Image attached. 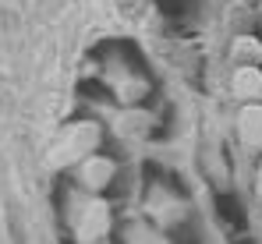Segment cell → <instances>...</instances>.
<instances>
[{"mask_svg":"<svg viewBox=\"0 0 262 244\" xmlns=\"http://www.w3.org/2000/svg\"><path fill=\"white\" fill-rule=\"evenodd\" d=\"M96 142H99V127H96V124H78V127H71V131L60 138L53 163L68 166V163H75V160H85L89 152L96 149Z\"/></svg>","mask_w":262,"mask_h":244,"instance_id":"cell-1","label":"cell"},{"mask_svg":"<svg viewBox=\"0 0 262 244\" xmlns=\"http://www.w3.org/2000/svg\"><path fill=\"white\" fill-rule=\"evenodd\" d=\"M110 234V209L106 202H89L85 205V216H82V223H78V237L82 241H103Z\"/></svg>","mask_w":262,"mask_h":244,"instance_id":"cell-2","label":"cell"},{"mask_svg":"<svg viewBox=\"0 0 262 244\" xmlns=\"http://www.w3.org/2000/svg\"><path fill=\"white\" fill-rule=\"evenodd\" d=\"M230 92L237 99H245V103L262 99V68L259 64H241L234 71V78H230Z\"/></svg>","mask_w":262,"mask_h":244,"instance_id":"cell-3","label":"cell"},{"mask_svg":"<svg viewBox=\"0 0 262 244\" xmlns=\"http://www.w3.org/2000/svg\"><path fill=\"white\" fill-rule=\"evenodd\" d=\"M110 177H114V163L103 160V156H92V152H89L85 160H82V166H78V181H82L85 188H92V191L106 188Z\"/></svg>","mask_w":262,"mask_h":244,"instance_id":"cell-4","label":"cell"},{"mask_svg":"<svg viewBox=\"0 0 262 244\" xmlns=\"http://www.w3.org/2000/svg\"><path fill=\"white\" fill-rule=\"evenodd\" d=\"M237 135L248 149H262V103H248L237 117Z\"/></svg>","mask_w":262,"mask_h":244,"instance_id":"cell-5","label":"cell"},{"mask_svg":"<svg viewBox=\"0 0 262 244\" xmlns=\"http://www.w3.org/2000/svg\"><path fill=\"white\" fill-rule=\"evenodd\" d=\"M230 57H234L237 68H241V64H259V60H262V42L252 39V36H241V39L234 42Z\"/></svg>","mask_w":262,"mask_h":244,"instance_id":"cell-6","label":"cell"},{"mask_svg":"<svg viewBox=\"0 0 262 244\" xmlns=\"http://www.w3.org/2000/svg\"><path fill=\"white\" fill-rule=\"evenodd\" d=\"M255 195L262 198V163H259V181H255Z\"/></svg>","mask_w":262,"mask_h":244,"instance_id":"cell-7","label":"cell"},{"mask_svg":"<svg viewBox=\"0 0 262 244\" xmlns=\"http://www.w3.org/2000/svg\"><path fill=\"white\" fill-rule=\"evenodd\" d=\"M259 230H262V227H259Z\"/></svg>","mask_w":262,"mask_h":244,"instance_id":"cell-8","label":"cell"}]
</instances>
